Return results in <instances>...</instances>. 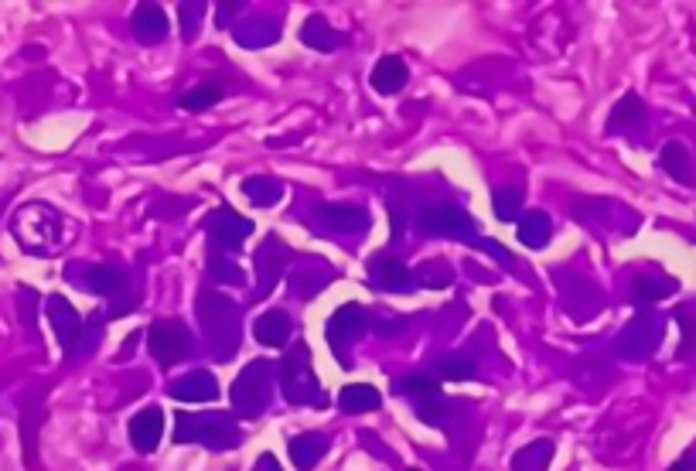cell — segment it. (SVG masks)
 I'll use <instances>...</instances> for the list:
<instances>
[{"mask_svg":"<svg viewBox=\"0 0 696 471\" xmlns=\"http://www.w3.org/2000/svg\"><path fill=\"white\" fill-rule=\"evenodd\" d=\"M253 236V222L232 209H219L209 219V239L219 250H239Z\"/></svg>","mask_w":696,"mask_h":471,"instance_id":"15","label":"cell"},{"mask_svg":"<svg viewBox=\"0 0 696 471\" xmlns=\"http://www.w3.org/2000/svg\"><path fill=\"white\" fill-rule=\"evenodd\" d=\"M48 321H52V328H55V338H58V345H62L65 352H79V342H82V318H79V311L72 308L69 301H65L62 294H55V297H48Z\"/></svg>","mask_w":696,"mask_h":471,"instance_id":"14","label":"cell"},{"mask_svg":"<svg viewBox=\"0 0 696 471\" xmlns=\"http://www.w3.org/2000/svg\"><path fill=\"white\" fill-rule=\"evenodd\" d=\"M366 270H369V284L383 294H410L413 287H417L410 267H406L400 256H389V253L369 256Z\"/></svg>","mask_w":696,"mask_h":471,"instance_id":"12","label":"cell"},{"mask_svg":"<svg viewBox=\"0 0 696 471\" xmlns=\"http://www.w3.org/2000/svg\"><path fill=\"white\" fill-rule=\"evenodd\" d=\"M253 471H280V465H277V458H273V454H260Z\"/></svg>","mask_w":696,"mask_h":471,"instance_id":"40","label":"cell"},{"mask_svg":"<svg viewBox=\"0 0 696 471\" xmlns=\"http://www.w3.org/2000/svg\"><path fill=\"white\" fill-rule=\"evenodd\" d=\"M168 14H164V7L161 4H137V11H134V31H137V38L144 41V45H154V41H161L164 35H168Z\"/></svg>","mask_w":696,"mask_h":471,"instance_id":"23","label":"cell"},{"mask_svg":"<svg viewBox=\"0 0 696 471\" xmlns=\"http://www.w3.org/2000/svg\"><path fill=\"white\" fill-rule=\"evenodd\" d=\"M328 444H331V437H328V434H318V431H308V434L290 437V444H287L290 461H294L297 471H311V468L318 465V461L328 454Z\"/></svg>","mask_w":696,"mask_h":471,"instance_id":"21","label":"cell"},{"mask_svg":"<svg viewBox=\"0 0 696 471\" xmlns=\"http://www.w3.org/2000/svg\"><path fill=\"white\" fill-rule=\"evenodd\" d=\"M161 437H164V413H161V407H144V410H137L134 417H130V441H134V448L140 454L157 451Z\"/></svg>","mask_w":696,"mask_h":471,"instance_id":"16","label":"cell"},{"mask_svg":"<svg viewBox=\"0 0 696 471\" xmlns=\"http://www.w3.org/2000/svg\"><path fill=\"white\" fill-rule=\"evenodd\" d=\"M273 400V362L253 359L232 383V407L243 417H260Z\"/></svg>","mask_w":696,"mask_h":471,"instance_id":"5","label":"cell"},{"mask_svg":"<svg viewBox=\"0 0 696 471\" xmlns=\"http://www.w3.org/2000/svg\"><path fill=\"white\" fill-rule=\"evenodd\" d=\"M437 373L444 379H454V383H464V379H475V366L464 355H444V359H437Z\"/></svg>","mask_w":696,"mask_h":471,"instance_id":"36","label":"cell"},{"mask_svg":"<svg viewBox=\"0 0 696 471\" xmlns=\"http://www.w3.org/2000/svg\"><path fill=\"white\" fill-rule=\"evenodd\" d=\"M659 164H662V171H666L669 178L679 181V185H686V188L696 185V161H693L690 147L679 144V140H669V144L662 147Z\"/></svg>","mask_w":696,"mask_h":471,"instance_id":"19","label":"cell"},{"mask_svg":"<svg viewBox=\"0 0 696 471\" xmlns=\"http://www.w3.org/2000/svg\"><path fill=\"white\" fill-rule=\"evenodd\" d=\"M553 461V441H533L526 444L516 458H512V471H546Z\"/></svg>","mask_w":696,"mask_h":471,"instance_id":"30","label":"cell"},{"mask_svg":"<svg viewBox=\"0 0 696 471\" xmlns=\"http://www.w3.org/2000/svg\"><path fill=\"white\" fill-rule=\"evenodd\" d=\"M645 123V103L638 93H625L621 96V103H615V110L608 113V134L611 137H635V130Z\"/></svg>","mask_w":696,"mask_h":471,"instance_id":"18","label":"cell"},{"mask_svg":"<svg viewBox=\"0 0 696 471\" xmlns=\"http://www.w3.org/2000/svg\"><path fill=\"white\" fill-rule=\"evenodd\" d=\"M669 471H696V461L690 458V454H683V458H679Z\"/></svg>","mask_w":696,"mask_h":471,"instance_id":"41","label":"cell"},{"mask_svg":"<svg viewBox=\"0 0 696 471\" xmlns=\"http://www.w3.org/2000/svg\"><path fill=\"white\" fill-rule=\"evenodd\" d=\"M492 209H495V219L499 222H512L522 216V192L516 185H502L495 188L492 195Z\"/></svg>","mask_w":696,"mask_h":471,"instance_id":"33","label":"cell"},{"mask_svg":"<svg viewBox=\"0 0 696 471\" xmlns=\"http://www.w3.org/2000/svg\"><path fill=\"white\" fill-rule=\"evenodd\" d=\"M202 11H205V4H181V28H185V38H195Z\"/></svg>","mask_w":696,"mask_h":471,"instance_id":"38","label":"cell"},{"mask_svg":"<svg viewBox=\"0 0 696 471\" xmlns=\"http://www.w3.org/2000/svg\"><path fill=\"white\" fill-rule=\"evenodd\" d=\"M516 236H519L522 246H529V250H543V246L553 239V222H550V216H546V212H540V209L522 212Z\"/></svg>","mask_w":696,"mask_h":471,"instance_id":"26","label":"cell"},{"mask_svg":"<svg viewBox=\"0 0 696 471\" xmlns=\"http://www.w3.org/2000/svg\"><path fill=\"white\" fill-rule=\"evenodd\" d=\"M420 226H424V233L434 239H458V243L488 246L485 239H478L475 233V219L454 202H437V205H430V209H424Z\"/></svg>","mask_w":696,"mask_h":471,"instance_id":"6","label":"cell"},{"mask_svg":"<svg viewBox=\"0 0 696 471\" xmlns=\"http://www.w3.org/2000/svg\"><path fill=\"white\" fill-rule=\"evenodd\" d=\"M209 274H212V284H243V270L219 250H212L209 256Z\"/></svg>","mask_w":696,"mask_h":471,"instance_id":"34","label":"cell"},{"mask_svg":"<svg viewBox=\"0 0 696 471\" xmlns=\"http://www.w3.org/2000/svg\"><path fill=\"white\" fill-rule=\"evenodd\" d=\"M147 335H151L147 338V349H151V355L161 366H178L181 359L192 355V332L185 328V321L161 318V321H154Z\"/></svg>","mask_w":696,"mask_h":471,"instance_id":"9","label":"cell"},{"mask_svg":"<svg viewBox=\"0 0 696 471\" xmlns=\"http://www.w3.org/2000/svg\"><path fill=\"white\" fill-rule=\"evenodd\" d=\"M222 96H226V86H222V82H215V79L212 82H198L195 89H188V93L178 99V106H181V110H188V113H202V110H212Z\"/></svg>","mask_w":696,"mask_h":471,"instance_id":"28","label":"cell"},{"mask_svg":"<svg viewBox=\"0 0 696 471\" xmlns=\"http://www.w3.org/2000/svg\"><path fill=\"white\" fill-rule=\"evenodd\" d=\"M253 338L267 349H284L290 338V318L284 311H267L253 321Z\"/></svg>","mask_w":696,"mask_h":471,"instance_id":"25","label":"cell"},{"mask_svg":"<svg viewBox=\"0 0 696 471\" xmlns=\"http://www.w3.org/2000/svg\"><path fill=\"white\" fill-rule=\"evenodd\" d=\"M290 253L287 246L280 243V239H267V243L256 250V277H260V291L256 294H270L273 287H277L280 274H284Z\"/></svg>","mask_w":696,"mask_h":471,"instance_id":"17","label":"cell"},{"mask_svg":"<svg viewBox=\"0 0 696 471\" xmlns=\"http://www.w3.org/2000/svg\"><path fill=\"white\" fill-rule=\"evenodd\" d=\"M243 192H246V198H250L253 205H260V209H273V205L284 198V185H280L277 178L256 175V178H246L243 181Z\"/></svg>","mask_w":696,"mask_h":471,"instance_id":"29","label":"cell"},{"mask_svg":"<svg viewBox=\"0 0 696 471\" xmlns=\"http://www.w3.org/2000/svg\"><path fill=\"white\" fill-rule=\"evenodd\" d=\"M236 11H243V4H232V0H226V4H219V18H215V24H219V28H226Z\"/></svg>","mask_w":696,"mask_h":471,"instance_id":"39","label":"cell"},{"mask_svg":"<svg viewBox=\"0 0 696 471\" xmlns=\"http://www.w3.org/2000/svg\"><path fill=\"white\" fill-rule=\"evenodd\" d=\"M314 222H318V233H325L331 239H348L352 236H366L372 219L362 205H342V202H321L318 209L311 212Z\"/></svg>","mask_w":696,"mask_h":471,"instance_id":"8","label":"cell"},{"mask_svg":"<svg viewBox=\"0 0 696 471\" xmlns=\"http://www.w3.org/2000/svg\"><path fill=\"white\" fill-rule=\"evenodd\" d=\"M338 407L345 413H372L383 407V393L369 383H348L342 393H338Z\"/></svg>","mask_w":696,"mask_h":471,"instance_id":"27","label":"cell"},{"mask_svg":"<svg viewBox=\"0 0 696 471\" xmlns=\"http://www.w3.org/2000/svg\"><path fill=\"white\" fill-rule=\"evenodd\" d=\"M406 79H410V69H406V62L400 55H383V59L376 62V69L369 72V86L376 89L379 96H396L406 86Z\"/></svg>","mask_w":696,"mask_h":471,"instance_id":"20","label":"cell"},{"mask_svg":"<svg viewBox=\"0 0 696 471\" xmlns=\"http://www.w3.org/2000/svg\"><path fill=\"white\" fill-rule=\"evenodd\" d=\"M669 294H676L673 277H635V284H632L635 304H656Z\"/></svg>","mask_w":696,"mask_h":471,"instance_id":"31","label":"cell"},{"mask_svg":"<svg viewBox=\"0 0 696 471\" xmlns=\"http://www.w3.org/2000/svg\"><path fill=\"white\" fill-rule=\"evenodd\" d=\"M178 444H205L212 451H232L243 444V427L229 413H181L174 424Z\"/></svg>","mask_w":696,"mask_h":471,"instance_id":"2","label":"cell"},{"mask_svg":"<svg viewBox=\"0 0 696 471\" xmlns=\"http://www.w3.org/2000/svg\"><path fill=\"white\" fill-rule=\"evenodd\" d=\"M659 335H662L659 332V321L649 318V314H638L632 325H628L625 332L618 335V352L625 355V359H645V355L656 352Z\"/></svg>","mask_w":696,"mask_h":471,"instance_id":"13","label":"cell"},{"mask_svg":"<svg viewBox=\"0 0 696 471\" xmlns=\"http://www.w3.org/2000/svg\"><path fill=\"white\" fill-rule=\"evenodd\" d=\"M301 41L308 48H314V52H335V48L345 45V35L331 28L321 14H311V18L301 24Z\"/></svg>","mask_w":696,"mask_h":471,"instance_id":"24","label":"cell"},{"mask_svg":"<svg viewBox=\"0 0 696 471\" xmlns=\"http://www.w3.org/2000/svg\"><path fill=\"white\" fill-rule=\"evenodd\" d=\"M366 332V308L362 304H342L328 318V349L335 352V359L342 366H352V345L359 342V335Z\"/></svg>","mask_w":696,"mask_h":471,"instance_id":"7","label":"cell"},{"mask_svg":"<svg viewBox=\"0 0 696 471\" xmlns=\"http://www.w3.org/2000/svg\"><path fill=\"white\" fill-rule=\"evenodd\" d=\"M396 390H400V396H406V400L413 403V410H417L427 424H441L444 393H441V383H437V379L417 373V376L400 379V383H396Z\"/></svg>","mask_w":696,"mask_h":471,"instance_id":"11","label":"cell"},{"mask_svg":"<svg viewBox=\"0 0 696 471\" xmlns=\"http://www.w3.org/2000/svg\"><path fill=\"white\" fill-rule=\"evenodd\" d=\"M676 325L683 332V342L676 349V359H690L696 352V304H679L676 308Z\"/></svg>","mask_w":696,"mask_h":471,"instance_id":"32","label":"cell"},{"mask_svg":"<svg viewBox=\"0 0 696 471\" xmlns=\"http://www.w3.org/2000/svg\"><path fill=\"white\" fill-rule=\"evenodd\" d=\"M413 280H417V284H424V287H447L451 284V270L444 267V263H434V267H420L417 274H413Z\"/></svg>","mask_w":696,"mask_h":471,"instance_id":"37","label":"cell"},{"mask_svg":"<svg viewBox=\"0 0 696 471\" xmlns=\"http://www.w3.org/2000/svg\"><path fill=\"white\" fill-rule=\"evenodd\" d=\"M168 393L174 400H185V403H212L219 396V383H215L212 373H188L181 379H174L168 386Z\"/></svg>","mask_w":696,"mask_h":471,"instance_id":"22","label":"cell"},{"mask_svg":"<svg viewBox=\"0 0 696 471\" xmlns=\"http://www.w3.org/2000/svg\"><path fill=\"white\" fill-rule=\"evenodd\" d=\"M14 239L24 246L28 253H52L62 246V216L52 209V205H24V209L14 216Z\"/></svg>","mask_w":696,"mask_h":471,"instance_id":"4","label":"cell"},{"mask_svg":"<svg viewBox=\"0 0 696 471\" xmlns=\"http://www.w3.org/2000/svg\"><path fill=\"white\" fill-rule=\"evenodd\" d=\"M406 471H420V468H406Z\"/></svg>","mask_w":696,"mask_h":471,"instance_id":"42","label":"cell"},{"mask_svg":"<svg viewBox=\"0 0 696 471\" xmlns=\"http://www.w3.org/2000/svg\"><path fill=\"white\" fill-rule=\"evenodd\" d=\"M236 35H239L236 38L239 45L256 48V45H273V41H277V35H280V28H277V24H267V21H256L253 28H239Z\"/></svg>","mask_w":696,"mask_h":471,"instance_id":"35","label":"cell"},{"mask_svg":"<svg viewBox=\"0 0 696 471\" xmlns=\"http://www.w3.org/2000/svg\"><path fill=\"white\" fill-rule=\"evenodd\" d=\"M69 274H79V287H86L89 294H103L113 301V314H123L127 308V294H130V277L123 274L120 267H110V263H93V267H69Z\"/></svg>","mask_w":696,"mask_h":471,"instance_id":"10","label":"cell"},{"mask_svg":"<svg viewBox=\"0 0 696 471\" xmlns=\"http://www.w3.org/2000/svg\"><path fill=\"white\" fill-rule=\"evenodd\" d=\"M195 311L215 359H232V352L239 349V332H243V318H239L236 304L219 291H198Z\"/></svg>","mask_w":696,"mask_h":471,"instance_id":"1","label":"cell"},{"mask_svg":"<svg viewBox=\"0 0 696 471\" xmlns=\"http://www.w3.org/2000/svg\"><path fill=\"white\" fill-rule=\"evenodd\" d=\"M280 386H284L287 403H294V407H328V396L314 376L311 352L304 342H297L280 362Z\"/></svg>","mask_w":696,"mask_h":471,"instance_id":"3","label":"cell"}]
</instances>
